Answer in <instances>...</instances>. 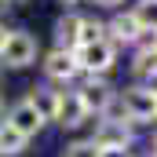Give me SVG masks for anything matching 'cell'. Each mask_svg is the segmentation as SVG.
Wrapping results in <instances>:
<instances>
[{"mask_svg":"<svg viewBox=\"0 0 157 157\" xmlns=\"http://www.w3.org/2000/svg\"><path fill=\"white\" fill-rule=\"evenodd\" d=\"M37 62V37L29 29H11L0 48V70H26Z\"/></svg>","mask_w":157,"mask_h":157,"instance_id":"1","label":"cell"},{"mask_svg":"<svg viewBox=\"0 0 157 157\" xmlns=\"http://www.w3.org/2000/svg\"><path fill=\"white\" fill-rule=\"evenodd\" d=\"M113 44L110 40H95V44H80L77 51H73V59H77V70L84 73H91V77H99V73H106L110 66H113Z\"/></svg>","mask_w":157,"mask_h":157,"instance_id":"2","label":"cell"},{"mask_svg":"<svg viewBox=\"0 0 157 157\" xmlns=\"http://www.w3.org/2000/svg\"><path fill=\"white\" fill-rule=\"evenodd\" d=\"M7 124H11L22 139H37L40 132H44V124H48V121L37 113V106H33L29 99H18V102L7 110Z\"/></svg>","mask_w":157,"mask_h":157,"instance_id":"3","label":"cell"},{"mask_svg":"<svg viewBox=\"0 0 157 157\" xmlns=\"http://www.w3.org/2000/svg\"><path fill=\"white\" fill-rule=\"evenodd\" d=\"M77 99H80V106H84V113H106L113 106V88L106 80L91 77V80H84L77 88Z\"/></svg>","mask_w":157,"mask_h":157,"instance_id":"4","label":"cell"},{"mask_svg":"<svg viewBox=\"0 0 157 157\" xmlns=\"http://www.w3.org/2000/svg\"><path fill=\"white\" fill-rule=\"evenodd\" d=\"M124 113L132 121L157 117V91L154 88H128V91H124Z\"/></svg>","mask_w":157,"mask_h":157,"instance_id":"5","label":"cell"},{"mask_svg":"<svg viewBox=\"0 0 157 157\" xmlns=\"http://www.w3.org/2000/svg\"><path fill=\"white\" fill-rule=\"evenodd\" d=\"M55 124L59 128H66V132H73V128H80L84 121H88V113H84V106H80V99H77V91H59V106H55Z\"/></svg>","mask_w":157,"mask_h":157,"instance_id":"6","label":"cell"},{"mask_svg":"<svg viewBox=\"0 0 157 157\" xmlns=\"http://www.w3.org/2000/svg\"><path fill=\"white\" fill-rule=\"evenodd\" d=\"M44 73L51 80H59V84H66V80H73L80 73L77 70V59H73V51H59V48H51L48 55H44Z\"/></svg>","mask_w":157,"mask_h":157,"instance_id":"7","label":"cell"},{"mask_svg":"<svg viewBox=\"0 0 157 157\" xmlns=\"http://www.w3.org/2000/svg\"><path fill=\"white\" fill-rule=\"evenodd\" d=\"M91 143H95L102 154H121V150L128 146V132H124V121H102Z\"/></svg>","mask_w":157,"mask_h":157,"instance_id":"8","label":"cell"},{"mask_svg":"<svg viewBox=\"0 0 157 157\" xmlns=\"http://www.w3.org/2000/svg\"><path fill=\"white\" fill-rule=\"evenodd\" d=\"M80 44V15H62L59 22H55V48L59 51H77Z\"/></svg>","mask_w":157,"mask_h":157,"instance_id":"9","label":"cell"},{"mask_svg":"<svg viewBox=\"0 0 157 157\" xmlns=\"http://www.w3.org/2000/svg\"><path fill=\"white\" fill-rule=\"evenodd\" d=\"M106 29H110V37H113L110 44H132V40H139V33H143L132 15H113V22H110Z\"/></svg>","mask_w":157,"mask_h":157,"instance_id":"10","label":"cell"},{"mask_svg":"<svg viewBox=\"0 0 157 157\" xmlns=\"http://www.w3.org/2000/svg\"><path fill=\"white\" fill-rule=\"evenodd\" d=\"M33 106H37V113L44 121H51L55 117V106H59V91L55 88H48V84H40V88H29V95H26Z\"/></svg>","mask_w":157,"mask_h":157,"instance_id":"11","label":"cell"},{"mask_svg":"<svg viewBox=\"0 0 157 157\" xmlns=\"http://www.w3.org/2000/svg\"><path fill=\"white\" fill-rule=\"evenodd\" d=\"M26 146H29V139H22L7 121H0V157H18Z\"/></svg>","mask_w":157,"mask_h":157,"instance_id":"12","label":"cell"},{"mask_svg":"<svg viewBox=\"0 0 157 157\" xmlns=\"http://www.w3.org/2000/svg\"><path fill=\"white\" fill-rule=\"evenodd\" d=\"M132 18L139 22V29H157V0H139Z\"/></svg>","mask_w":157,"mask_h":157,"instance_id":"13","label":"cell"},{"mask_svg":"<svg viewBox=\"0 0 157 157\" xmlns=\"http://www.w3.org/2000/svg\"><path fill=\"white\" fill-rule=\"evenodd\" d=\"M132 70H135V77H157V48H150V51H139Z\"/></svg>","mask_w":157,"mask_h":157,"instance_id":"14","label":"cell"},{"mask_svg":"<svg viewBox=\"0 0 157 157\" xmlns=\"http://www.w3.org/2000/svg\"><path fill=\"white\" fill-rule=\"evenodd\" d=\"M95 40H106V26L95 18H80V44H95Z\"/></svg>","mask_w":157,"mask_h":157,"instance_id":"15","label":"cell"},{"mask_svg":"<svg viewBox=\"0 0 157 157\" xmlns=\"http://www.w3.org/2000/svg\"><path fill=\"white\" fill-rule=\"evenodd\" d=\"M62 157H102V150H99L91 139H77V143H70V146L62 150Z\"/></svg>","mask_w":157,"mask_h":157,"instance_id":"16","label":"cell"},{"mask_svg":"<svg viewBox=\"0 0 157 157\" xmlns=\"http://www.w3.org/2000/svg\"><path fill=\"white\" fill-rule=\"evenodd\" d=\"M99 7H117V4H124V0H95Z\"/></svg>","mask_w":157,"mask_h":157,"instance_id":"17","label":"cell"},{"mask_svg":"<svg viewBox=\"0 0 157 157\" xmlns=\"http://www.w3.org/2000/svg\"><path fill=\"white\" fill-rule=\"evenodd\" d=\"M4 4H7V7H11V4H26V0H4Z\"/></svg>","mask_w":157,"mask_h":157,"instance_id":"18","label":"cell"},{"mask_svg":"<svg viewBox=\"0 0 157 157\" xmlns=\"http://www.w3.org/2000/svg\"><path fill=\"white\" fill-rule=\"evenodd\" d=\"M0 117H4V95H0Z\"/></svg>","mask_w":157,"mask_h":157,"instance_id":"19","label":"cell"},{"mask_svg":"<svg viewBox=\"0 0 157 157\" xmlns=\"http://www.w3.org/2000/svg\"><path fill=\"white\" fill-rule=\"evenodd\" d=\"M4 7H7V4H4V0H0V11H4Z\"/></svg>","mask_w":157,"mask_h":157,"instance_id":"20","label":"cell"}]
</instances>
